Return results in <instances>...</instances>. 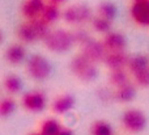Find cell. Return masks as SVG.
I'll return each mask as SVG.
<instances>
[{"mask_svg":"<svg viewBox=\"0 0 149 135\" xmlns=\"http://www.w3.org/2000/svg\"><path fill=\"white\" fill-rule=\"evenodd\" d=\"M16 108V104L12 99H4L1 102H0V114L1 117H8L13 113Z\"/></svg>","mask_w":149,"mask_h":135,"instance_id":"obj_24","label":"cell"},{"mask_svg":"<svg viewBox=\"0 0 149 135\" xmlns=\"http://www.w3.org/2000/svg\"><path fill=\"white\" fill-rule=\"evenodd\" d=\"M45 7L46 5L43 0H26L22 5V15L29 20L38 18V16H41L43 12Z\"/></svg>","mask_w":149,"mask_h":135,"instance_id":"obj_10","label":"cell"},{"mask_svg":"<svg viewBox=\"0 0 149 135\" xmlns=\"http://www.w3.org/2000/svg\"><path fill=\"white\" fill-rule=\"evenodd\" d=\"M93 28L97 31H100V33H109L111 29V21L102 17V16L95 17L94 20H93Z\"/></svg>","mask_w":149,"mask_h":135,"instance_id":"obj_21","label":"cell"},{"mask_svg":"<svg viewBox=\"0 0 149 135\" xmlns=\"http://www.w3.org/2000/svg\"><path fill=\"white\" fill-rule=\"evenodd\" d=\"M106 51H123L126 47V38L120 33H107L103 39Z\"/></svg>","mask_w":149,"mask_h":135,"instance_id":"obj_9","label":"cell"},{"mask_svg":"<svg viewBox=\"0 0 149 135\" xmlns=\"http://www.w3.org/2000/svg\"><path fill=\"white\" fill-rule=\"evenodd\" d=\"M18 37H20L21 41L24 42H34L37 39H39L38 37V33H37L36 28L33 26V24L29 21L28 24H24L18 28V31H17Z\"/></svg>","mask_w":149,"mask_h":135,"instance_id":"obj_13","label":"cell"},{"mask_svg":"<svg viewBox=\"0 0 149 135\" xmlns=\"http://www.w3.org/2000/svg\"><path fill=\"white\" fill-rule=\"evenodd\" d=\"M71 68H72L73 73L80 78L81 80L90 81L95 78L97 75V70H95L93 62H90L88 58H85L84 55H79L72 60L71 63Z\"/></svg>","mask_w":149,"mask_h":135,"instance_id":"obj_2","label":"cell"},{"mask_svg":"<svg viewBox=\"0 0 149 135\" xmlns=\"http://www.w3.org/2000/svg\"><path fill=\"white\" fill-rule=\"evenodd\" d=\"M28 71L33 79L43 80L50 75L51 67L46 60V58L41 57V55H33L28 62Z\"/></svg>","mask_w":149,"mask_h":135,"instance_id":"obj_3","label":"cell"},{"mask_svg":"<svg viewBox=\"0 0 149 135\" xmlns=\"http://www.w3.org/2000/svg\"><path fill=\"white\" fill-rule=\"evenodd\" d=\"M58 135H73V133L71 130H68V129H62V130L58 133Z\"/></svg>","mask_w":149,"mask_h":135,"instance_id":"obj_27","label":"cell"},{"mask_svg":"<svg viewBox=\"0 0 149 135\" xmlns=\"http://www.w3.org/2000/svg\"><path fill=\"white\" fill-rule=\"evenodd\" d=\"M135 1H144V0H135Z\"/></svg>","mask_w":149,"mask_h":135,"instance_id":"obj_30","label":"cell"},{"mask_svg":"<svg viewBox=\"0 0 149 135\" xmlns=\"http://www.w3.org/2000/svg\"><path fill=\"white\" fill-rule=\"evenodd\" d=\"M135 94H136L135 87L127 83L122 87H118V89L115 92V99L120 102H130L131 100H134Z\"/></svg>","mask_w":149,"mask_h":135,"instance_id":"obj_14","label":"cell"},{"mask_svg":"<svg viewBox=\"0 0 149 135\" xmlns=\"http://www.w3.org/2000/svg\"><path fill=\"white\" fill-rule=\"evenodd\" d=\"M73 36H74V41L79 42V43H81V45H85L86 42H89V41H90V37L88 36L86 31H82V30L76 31V33H74Z\"/></svg>","mask_w":149,"mask_h":135,"instance_id":"obj_26","label":"cell"},{"mask_svg":"<svg viewBox=\"0 0 149 135\" xmlns=\"http://www.w3.org/2000/svg\"><path fill=\"white\" fill-rule=\"evenodd\" d=\"M145 115L140 110L131 109L127 110L123 115V125L131 133H139L145 127Z\"/></svg>","mask_w":149,"mask_h":135,"instance_id":"obj_4","label":"cell"},{"mask_svg":"<svg viewBox=\"0 0 149 135\" xmlns=\"http://www.w3.org/2000/svg\"><path fill=\"white\" fill-rule=\"evenodd\" d=\"M62 130L60 125L55 120H47L42 123L41 126V134L42 135H58V133Z\"/></svg>","mask_w":149,"mask_h":135,"instance_id":"obj_19","label":"cell"},{"mask_svg":"<svg viewBox=\"0 0 149 135\" xmlns=\"http://www.w3.org/2000/svg\"><path fill=\"white\" fill-rule=\"evenodd\" d=\"M52 4H58V3H62V1H65V0H50Z\"/></svg>","mask_w":149,"mask_h":135,"instance_id":"obj_28","label":"cell"},{"mask_svg":"<svg viewBox=\"0 0 149 135\" xmlns=\"http://www.w3.org/2000/svg\"><path fill=\"white\" fill-rule=\"evenodd\" d=\"M22 105L30 112H41L46 106V97L42 92H29L22 97Z\"/></svg>","mask_w":149,"mask_h":135,"instance_id":"obj_7","label":"cell"},{"mask_svg":"<svg viewBox=\"0 0 149 135\" xmlns=\"http://www.w3.org/2000/svg\"><path fill=\"white\" fill-rule=\"evenodd\" d=\"M43 41H45V43H46L47 49L51 50V51H55V52L67 51L73 45V42H76L74 41V36L67 30L50 31V34Z\"/></svg>","mask_w":149,"mask_h":135,"instance_id":"obj_1","label":"cell"},{"mask_svg":"<svg viewBox=\"0 0 149 135\" xmlns=\"http://www.w3.org/2000/svg\"><path fill=\"white\" fill-rule=\"evenodd\" d=\"M131 16L140 25H149V0L135 1L131 8Z\"/></svg>","mask_w":149,"mask_h":135,"instance_id":"obj_8","label":"cell"},{"mask_svg":"<svg viewBox=\"0 0 149 135\" xmlns=\"http://www.w3.org/2000/svg\"><path fill=\"white\" fill-rule=\"evenodd\" d=\"M107 54L103 43H100L97 41L90 39L85 45H82V55L90 60V62H100V60H105V57Z\"/></svg>","mask_w":149,"mask_h":135,"instance_id":"obj_5","label":"cell"},{"mask_svg":"<svg viewBox=\"0 0 149 135\" xmlns=\"http://www.w3.org/2000/svg\"><path fill=\"white\" fill-rule=\"evenodd\" d=\"M135 79H136V83L140 84V85L149 87V68L141 71V72L135 73Z\"/></svg>","mask_w":149,"mask_h":135,"instance_id":"obj_25","label":"cell"},{"mask_svg":"<svg viewBox=\"0 0 149 135\" xmlns=\"http://www.w3.org/2000/svg\"><path fill=\"white\" fill-rule=\"evenodd\" d=\"M74 105V99L70 94H64V96L58 97L56 100L52 104V109H54L55 113L58 114H63V113L68 112L73 108Z\"/></svg>","mask_w":149,"mask_h":135,"instance_id":"obj_12","label":"cell"},{"mask_svg":"<svg viewBox=\"0 0 149 135\" xmlns=\"http://www.w3.org/2000/svg\"><path fill=\"white\" fill-rule=\"evenodd\" d=\"M128 67L135 75V73L141 72V71L149 68V59L145 55H136V57L128 60Z\"/></svg>","mask_w":149,"mask_h":135,"instance_id":"obj_15","label":"cell"},{"mask_svg":"<svg viewBox=\"0 0 149 135\" xmlns=\"http://www.w3.org/2000/svg\"><path fill=\"white\" fill-rule=\"evenodd\" d=\"M39 17L47 24L54 22V21H56L58 17H59V8L51 3V4H49V5L45 7L43 12H42V15L39 16Z\"/></svg>","mask_w":149,"mask_h":135,"instance_id":"obj_17","label":"cell"},{"mask_svg":"<svg viewBox=\"0 0 149 135\" xmlns=\"http://www.w3.org/2000/svg\"><path fill=\"white\" fill-rule=\"evenodd\" d=\"M111 84H114L115 87H122L124 84H127V73L123 71V68H118V70H113L110 76Z\"/></svg>","mask_w":149,"mask_h":135,"instance_id":"obj_20","label":"cell"},{"mask_svg":"<svg viewBox=\"0 0 149 135\" xmlns=\"http://www.w3.org/2000/svg\"><path fill=\"white\" fill-rule=\"evenodd\" d=\"M30 135H42V134H30Z\"/></svg>","mask_w":149,"mask_h":135,"instance_id":"obj_29","label":"cell"},{"mask_svg":"<svg viewBox=\"0 0 149 135\" xmlns=\"http://www.w3.org/2000/svg\"><path fill=\"white\" fill-rule=\"evenodd\" d=\"M105 62L110 68L118 70V68H123L126 64H128V58L124 54V51H107Z\"/></svg>","mask_w":149,"mask_h":135,"instance_id":"obj_11","label":"cell"},{"mask_svg":"<svg viewBox=\"0 0 149 135\" xmlns=\"http://www.w3.org/2000/svg\"><path fill=\"white\" fill-rule=\"evenodd\" d=\"M63 17L70 24L84 22L90 17V9L85 5H72L64 10Z\"/></svg>","mask_w":149,"mask_h":135,"instance_id":"obj_6","label":"cell"},{"mask_svg":"<svg viewBox=\"0 0 149 135\" xmlns=\"http://www.w3.org/2000/svg\"><path fill=\"white\" fill-rule=\"evenodd\" d=\"M25 58V49L21 45H13L7 50V59L13 64L21 63Z\"/></svg>","mask_w":149,"mask_h":135,"instance_id":"obj_16","label":"cell"},{"mask_svg":"<svg viewBox=\"0 0 149 135\" xmlns=\"http://www.w3.org/2000/svg\"><path fill=\"white\" fill-rule=\"evenodd\" d=\"M4 85L9 93H17L22 88V81L20 80V78H17L16 75H9L5 78Z\"/></svg>","mask_w":149,"mask_h":135,"instance_id":"obj_18","label":"cell"},{"mask_svg":"<svg viewBox=\"0 0 149 135\" xmlns=\"http://www.w3.org/2000/svg\"><path fill=\"white\" fill-rule=\"evenodd\" d=\"M92 134L93 135H113L111 127L105 121H98L92 126Z\"/></svg>","mask_w":149,"mask_h":135,"instance_id":"obj_22","label":"cell"},{"mask_svg":"<svg viewBox=\"0 0 149 135\" xmlns=\"http://www.w3.org/2000/svg\"><path fill=\"white\" fill-rule=\"evenodd\" d=\"M100 13L102 17L111 21L116 16V8H115V5L111 4V3H107V1L102 3V4L100 5Z\"/></svg>","mask_w":149,"mask_h":135,"instance_id":"obj_23","label":"cell"}]
</instances>
